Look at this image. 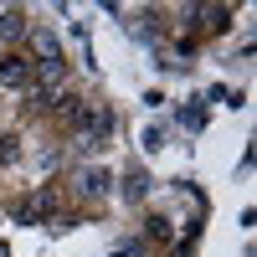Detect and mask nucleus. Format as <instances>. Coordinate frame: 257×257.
Instances as JSON below:
<instances>
[{
    "instance_id": "obj_1",
    "label": "nucleus",
    "mask_w": 257,
    "mask_h": 257,
    "mask_svg": "<svg viewBox=\"0 0 257 257\" xmlns=\"http://www.w3.org/2000/svg\"><path fill=\"white\" fill-rule=\"evenodd\" d=\"M52 216H57V196H52L47 185L31 190V196H21V201L11 206V221H16V226H41V221H52Z\"/></svg>"
},
{
    "instance_id": "obj_2",
    "label": "nucleus",
    "mask_w": 257,
    "mask_h": 257,
    "mask_svg": "<svg viewBox=\"0 0 257 257\" xmlns=\"http://www.w3.org/2000/svg\"><path fill=\"white\" fill-rule=\"evenodd\" d=\"M108 185H113V175L103 165H82L77 175H72V190H77V201H103L108 196Z\"/></svg>"
},
{
    "instance_id": "obj_3",
    "label": "nucleus",
    "mask_w": 257,
    "mask_h": 257,
    "mask_svg": "<svg viewBox=\"0 0 257 257\" xmlns=\"http://www.w3.org/2000/svg\"><path fill=\"white\" fill-rule=\"evenodd\" d=\"M0 88H31V57H21V52H6L0 57Z\"/></svg>"
},
{
    "instance_id": "obj_4",
    "label": "nucleus",
    "mask_w": 257,
    "mask_h": 257,
    "mask_svg": "<svg viewBox=\"0 0 257 257\" xmlns=\"http://www.w3.org/2000/svg\"><path fill=\"white\" fill-rule=\"evenodd\" d=\"M31 47H36V62L31 67H47V62H62V41L52 31H31Z\"/></svg>"
},
{
    "instance_id": "obj_5",
    "label": "nucleus",
    "mask_w": 257,
    "mask_h": 257,
    "mask_svg": "<svg viewBox=\"0 0 257 257\" xmlns=\"http://www.w3.org/2000/svg\"><path fill=\"white\" fill-rule=\"evenodd\" d=\"M16 36H26V11L6 6V11H0V41H16Z\"/></svg>"
},
{
    "instance_id": "obj_6",
    "label": "nucleus",
    "mask_w": 257,
    "mask_h": 257,
    "mask_svg": "<svg viewBox=\"0 0 257 257\" xmlns=\"http://www.w3.org/2000/svg\"><path fill=\"white\" fill-rule=\"evenodd\" d=\"M118 190H123V201L134 206V201H144V196H149V175H144V170H128V175L118 180Z\"/></svg>"
},
{
    "instance_id": "obj_7",
    "label": "nucleus",
    "mask_w": 257,
    "mask_h": 257,
    "mask_svg": "<svg viewBox=\"0 0 257 257\" xmlns=\"http://www.w3.org/2000/svg\"><path fill=\"white\" fill-rule=\"evenodd\" d=\"M144 237H149V242H170V237H175V226H170L165 216H149V221H144Z\"/></svg>"
},
{
    "instance_id": "obj_8",
    "label": "nucleus",
    "mask_w": 257,
    "mask_h": 257,
    "mask_svg": "<svg viewBox=\"0 0 257 257\" xmlns=\"http://www.w3.org/2000/svg\"><path fill=\"white\" fill-rule=\"evenodd\" d=\"M21 160V134H0V165H16Z\"/></svg>"
},
{
    "instance_id": "obj_9",
    "label": "nucleus",
    "mask_w": 257,
    "mask_h": 257,
    "mask_svg": "<svg viewBox=\"0 0 257 257\" xmlns=\"http://www.w3.org/2000/svg\"><path fill=\"white\" fill-rule=\"evenodd\" d=\"M180 123H185V128H201V123H206V113H201V108H185V113H180Z\"/></svg>"
},
{
    "instance_id": "obj_10",
    "label": "nucleus",
    "mask_w": 257,
    "mask_h": 257,
    "mask_svg": "<svg viewBox=\"0 0 257 257\" xmlns=\"http://www.w3.org/2000/svg\"><path fill=\"white\" fill-rule=\"evenodd\" d=\"M0 257H11V252H6V242H0Z\"/></svg>"
}]
</instances>
